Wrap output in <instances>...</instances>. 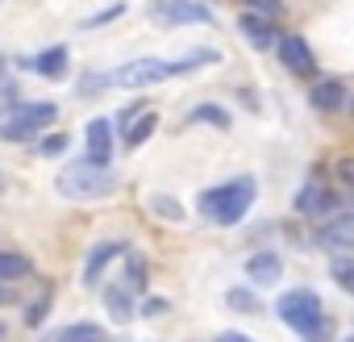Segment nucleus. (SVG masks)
<instances>
[{"instance_id": "nucleus-1", "label": "nucleus", "mask_w": 354, "mask_h": 342, "mask_svg": "<svg viewBox=\"0 0 354 342\" xmlns=\"http://www.w3.org/2000/svg\"><path fill=\"white\" fill-rule=\"evenodd\" d=\"M254 192H259L254 176H238V180H230L221 188H209L201 197V213L209 222H217V226H238L246 217V209L254 205Z\"/></svg>"}, {"instance_id": "nucleus-2", "label": "nucleus", "mask_w": 354, "mask_h": 342, "mask_svg": "<svg viewBox=\"0 0 354 342\" xmlns=\"http://www.w3.org/2000/svg\"><path fill=\"white\" fill-rule=\"evenodd\" d=\"M59 192L67 201H100V197L117 192V176L92 159H80V163L59 171Z\"/></svg>"}, {"instance_id": "nucleus-3", "label": "nucleus", "mask_w": 354, "mask_h": 342, "mask_svg": "<svg viewBox=\"0 0 354 342\" xmlns=\"http://www.w3.org/2000/svg\"><path fill=\"white\" fill-rule=\"evenodd\" d=\"M275 313H279L283 325H292V330L304 334V338H321V334H325L321 300H317V292H308V288H296V292L279 296V300H275Z\"/></svg>"}, {"instance_id": "nucleus-4", "label": "nucleus", "mask_w": 354, "mask_h": 342, "mask_svg": "<svg viewBox=\"0 0 354 342\" xmlns=\"http://www.w3.org/2000/svg\"><path fill=\"white\" fill-rule=\"evenodd\" d=\"M55 117H59V105H50V100L13 105V117L0 125V138H5V142H30V138H34V134H42Z\"/></svg>"}, {"instance_id": "nucleus-5", "label": "nucleus", "mask_w": 354, "mask_h": 342, "mask_svg": "<svg viewBox=\"0 0 354 342\" xmlns=\"http://www.w3.org/2000/svg\"><path fill=\"white\" fill-rule=\"evenodd\" d=\"M150 17L158 26H209L213 21L209 5H201V0H154Z\"/></svg>"}, {"instance_id": "nucleus-6", "label": "nucleus", "mask_w": 354, "mask_h": 342, "mask_svg": "<svg viewBox=\"0 0 354 342\" xmlns=\"http://www.w3.org/2000/svg\"><path fill=\"white\" fill-rule=\"evenodd\" d=\"M162 80H175L171 63H162V59H133V63L113 71L117 88H150V84H162Z\"/></svg>"}, {"instance_id": "nucleus-7", "label": "nucleus", "mask_w": 354, "mask_h": 342, "mask_svg": "<svg viewBox=\"0 0 354 342\" xmlns=\"http://www.w3.org/2000/svg\"><path fill=\"white\" fill-rule=\"evenodd\" d=\"M275 51H279V63L292 71V75H317V59H313V51H308V42L300 38V34H279V42H275Z\"/></svg>"}, {"instance_id": "nucleus-8", "label": "nucleus", "mask_w": 354, "mask_h": 342, "mask_svg": "<svg viewBox=\"0 0 354 342\" xmlns=\"http://www.w3.org/2000/svg\"><path fill=\"white\" fill-rule=\"evenodd\" d=\"M317 246H321V251H333V255L354 251V213L325 217V222H321V230H317Z\"/></svg>"}, {"instance_id": "nucleus-9", "label": "nucleus", "mask_w": 354, "mask_h": 342, "mask_svg": "<svg viewBox=\"0 0 354 342\" xmlns=\"http://www.w3.org/2000/svg\"><path fill=\"white\" fill-rule=\"evenodd\" d=\"M333 209H337V197L321 180H313L296 192V213L300 217H333Z\"/></svg>"}, {"instance_id": "nucleus-10", "label": "nucleus", "mask_w": 354, "mask_h": 342, "mask_svg": "<svg viewBox=\"0 0 354 342\" xmlns=\"http://www.w3.org/2000/svg\"><path fill=\"white\" fill-rule=\"evenodd\" d=\"M238 30H242V38H246L254 51H271V46L279 42L271 17H259V13H242V17H238Z\"/></svg>"}, {"instance_id": "nucleus-11", "label": "nucleus", "mask_w": 354, "mask_h": 342, "mask_svg": "<svg viewBox=\"0 0 354 342\" xmlns=\"http://www.w3.org/2000/svg\"><path fill=\"white\" fill-rule=\"evenodd\" d=\"M84 142H88V154H84V159H92V163L109 167V154H113V121H104V117L88 121V134H84Z\"/></svg>"}, {"instance_id": "nucleus-12", "label": "nucleus", "mask_w": 354, "mask_h": 342, "mask_svg": "<svg viewBox=\"0 0 354 342\" xmlns=\"http://www.w3.org/2000/svg\"><path fill=\"white\" fill-rule=\"evenodd\" d=\"M308 100H313V109H317V113H337V109H346V105H350L346 84H342V80H321V84H313Z\"/></svg>"}, {"instance_id": "nucleus-13", "label": "nucleus", "mask_w": 354, "mask_h": 342, "mask_svg": "<svg viewBox=\"0 0 354 342\" xmlns=\"http://www.w3.org/2000/svg\"><path fill=\"white\" fill-rule=\"evenodd\" d=\"M121 251H125L121 242H96V246L88 251V259H84V284H88V288H96V284H100V276H104V267H109Z\"/></svg>"}, {"instance_id": "nucleus-14", "label": "nucleus", "mask_w": 354, "mask_h": 342, "mask_svg": "<svg viewBox=\"0 0 354 342\" xmlns=\"http://www.w3.org/2000/svg\"><path fill=\"white\" fill-rule=\"evenodd\" d=\"M279 271H283V263H279V255L275 251H259V255H250L246 259V276L254 280V284H275L279 280Z\"/></svg>"}, {"instance_id": "nucleus-15", "label": "nucleus", "mask_w": 354, "mask_h": 342, "mask_svg": "<svg viewBox=\"0 0 354 342\" xmlns=\"http://www.w3.org/2000/svg\"><path fill=\"white\" fill-rule=\"evenodd\" d=\"M67 67H71V51H67V46H50V51H42V55L34 59V71H38L42 80H63Z\"/></svg>"}, {"instance_id": "nucleus-16", "label": "nucleus", "mask_w": 354, "mask_h": 342, "mask_svg": "<svg viewBox=\"0 0 354 342\" xmlns=\"http://www.w3.org/2000/svg\"><path fill=\"white\" fill-rule=\"evenodd\" d=\"M30 271H34V263H30L26 255H17V251H0V284L21 280V276H30Z\"/></svg>"}, {"instance_id": "nucleus-17", "label": "nucleus", "mask_w": 354, "mask_h": 342, "mask_svg": "<svg viewBox=\"0 0 354 342\" xmlns=\"http://www.w3.org/2000/svg\"><path fill=\"white\" fill-rule=\"evenodd\" d=\"M104 305H109V313L117 317V321H129L138 309H133V300H129V284H117V288H109L104 292Z\"/></svg>"}, {"instance_id": "nucleus-18", "label": "nucleus", "mask_w": 354, "mask_h": 342, "mask_svg": "<svg viewBox=\"0 0 354 342\" xmlns=\"http://www.w3.org/2000/svg\"><path fill=\"white\" fill-rule=\"evenodd\" d=\"M188 121H192V125H217V129H230V113H225L221 105H196V109L188 113Z\"/></svg>"}, {"instance_id": "nucleus-19", "label": "nucleus", "mask_w": 354, "mask_h": 342, "mask_svg": "<svg viewBox=\"0 0 354 342\" xmlns=\"http://www.w3.org/2000/svg\"><path fill=\"white\" fill-rule=\"evenodd\" d=\"M154 129H158V113H142V117L125 129V146H129V150H138V146H142Z\"/></svg>"}, {"instance_id": "nucleus-20", "label": "nucleus", "mask_w": 354, "mask_h": 342, "mask_svg": "<svg viewBox=\"0 0 354 342\" xmlns=\"http://www.w3.org/2000/svg\"><path fill=\"white\" fill-rule=\"evenodd\" d=\"M329 276H333V284H337L342 292H350V296H354V255H333Z\"/></svg>"}, {"instance_id": "nucleus-21", "label": "nucleus", "mask_w": 354, "mask_h": 342, "mask_svg": "<svg viewBox=\"0 0 354 342\" xmlns=\"http://www.w3.org/2000/svg\"><path fill=\"white\" fill-rule=\"evenodd\" d=\"M59 342H104V330L96 321H80V325H67L59 334Z\"/></svg>"}, {"instance_id": "nucleus-22", "label": "nucleus", "mask_w": 354, "mask_h": 342, "mask_svg": "<svg viewBox=\"0 0 354 342\" xmlns=\"http://www.w3.org/2000/svg\"><path fill=\"white\" fill-rule=\"evenodd\" d=\"M225 300H230V309H234V313H259V296H254L250 288H230V292H225Z\"/></svg>"}, {"instance_id": "nucleus-23", "label": "nucleus", "mask_w": 354, "mask_h": 342, "mask_svg": "<svg viewBox=\"0 0 354 342\" xmlns=\"http://www.w3.org/2000/svg\"><path fill=\"white\" fill-rule=\"evenodd\" d=\"M150 209H154L158 217H167V222H184L180 201H171V197H150Z\"/></svg>"}, {"instance_id": "nucleus-24", "label": "nucleus", "mask_w": 354, "mask_h": 342, "mask_svg": "<svg viewBox=\"0 0 354 342\" xmlns=\"http://www.w3.org/2000/svg\"><path fill=\"white\" fill-rule=\"evenodd\" d=\"M125 284H129V288H142V284H146V259H142V255H129V263H125Z\"/></svg>"}, {"instance_id": "nucleus-25", "label": "nucleus", "mask_w": 354, "mask_h": 342, "mask_svg": "<svg viewBox=\"0 0 354 342\" xmlns=\"http://www.w3.org/2000/svg\"><path fill=\"white\" fill-rule=\"evenodd\" d=\"M67 146H71V138H67V134H50V138H42V142H38V150H42V154H50V159H55V154H63Z\"/></svg>"}, {"instance_id": "nucleus-26", "label": "nucleus", "mask_w": 354, "mask_h": 342, "mask_svg": "<svg viewBox=\"0 0 354 342\" xmlns=\"http://www.w3.org/2000/svg\"><path fill=\"white\" fill-rule=\"evenodd\" d=\"M113 17H125V5H109V9H100V13H92L84 26L88 30H96V26H104V21H113Z\"/></svg>"}, {"instance_id": "nucleus-27", "label": "nucleus", "mask_w": 354, "mask_h": 342, "mask_svg": "<svg viewBox=\"0 0 354 342\" xmlns=\"http://www.w3.org/2000/svg\"><path fill=\"white\" fill-rule=\"evenodd\" d=\"M167 309H171V300H162V296H146L138 313H142V317H162Z\"/></svg>"}, {"instance_id": "nucleus-28", "label": "nucleus", "mask_w": 354, "mask_h": 342, "mask_svg": "<svg viewBox=\"0 0 354 342\" xmlns=\"http://www.w3.org/2000/svg\"><path fill=\"white\" fill-rule=\"evenodd\" d=\"M242 5H250V13H259V17H275L279 13V0H242Z\"/></svg>"}, {"instance_id": "nucleus-29", "label": "nucleus", "mask_w": 354, "mask_h": 342, "mask_svg": "<svg viewBox=\"0 0 354 342\" xmlns=\"http://www.w3.org/2000/svg\"><path fill=\"white\" fill-rule=\"evenodd\" d=\"M337 180L346 188H354V159H337Z\"/></svg>"}, {"instance_id": "nucleus-30", "label": "nucleus", "mask_w": 354, "mask_h": 342, "mask_svg": "<svg viewBox=\"0 0 354 342\" xmlns=\"http://www.w3.org/2000/svg\"><path fill=\"white\" fill-rule=\"evenodd\" d=\"M46 309H50V300L42 296V300H34V309H30V325H38L42 317H46Z\"/></svg>"}, {"instance_id": "nucleus-31", "label": "nucleus", "mask_w": 354, "mask_h": 342, "mask_svg": "<svg viewBox=\"0 0 354 342\" xmlns=\"http://www.w3.org/2000/svg\"><path fill=\"white\" fill-rule=\"evenodd\" d=\"M217 342H254V338H246V334H238V330H225Z\"/></svg>"}, {"instance_id": "nucleus-32", "label": "nucleus", "mask_w": 354, "mask_h": 342, "mask_svg": "<svg viewBox=\"0 0 354 342\" xmlns=\"http://www.w3.org/2000/svg\"><path fill=\"white\" fill-rule=\"evenodd\" d=\"M0 305H13V292H9L5 284H0Z\"/></svg>"}, {"instance_id": "nucleus-33", "label": "nucleus", "mask_w": 354, "mask_h": 342, "mask_svg": "<svg viewBox=\"0 0 354 342\" xmlns=\"http://www.w3.org/2000/svg\"><path fill=\"white\" fill-rule=\"evenodd\" d=\"M5 334H9V325H5V321H0V338H5Z\"/></svg>"}, {"instance_id": "nucleus-34", "label": "nucleus", "mask_w": 354, "mask_h": 342, "mask_svg": "<svg viewBox=\"0 0 354 342\" xmlns=\"http://www.w3.org/2000/svg\"><path fill=\"white\" fill-rule=\"evenodd\" d=\"M346 109H350V113H354V100H350V105H346Z\"/></svg>"}, {"instance_id": "nucleus-35", "label": "nucleus", "mask_w": 354, "mask_h": 342, "mask_svg": "<svg viewBox=\"0 0 354 342\" xmlns=\"http://www.w3.org/2000/svg\"><path fill=\"white\" fill-rule=\"evenodd\" d=\"M346 342H354V334H350V338H346Z\"/></svg>"}, {"instance_id": "nucleus-36", "label": "nucleus", "mask_w": 354, "mask_h": 342, "mask_svg": "<svg viewBox=\"0 0 354 342\" xmlns=\"http://www.w3.org/2000/svg\"><path fill=\"white\" fill-rule=\"evenodd\" d=\"M308 342H321V338H308Z\"/></svg>"}]
</instances>
